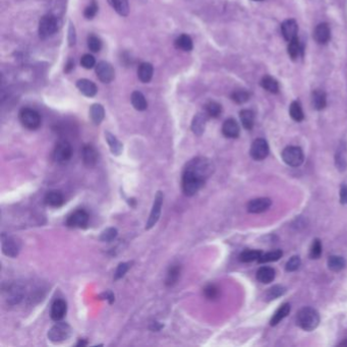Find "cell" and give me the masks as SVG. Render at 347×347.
Returning a JSON list of instances; mask_svg holds the SVG:
<instances>
[{
	"mask_svg": "<svg viewBox=\"0 0 347 347\" xmlns=\"http://www.w3.org/2000/svg\"><path fill=\"white\" fill-rule=\"evenodd\" d=\"M261 86L263 89H265L266 91H268V92H270L272 94H276V93H278V91H279L278 82L270 76H266L262 79Z\"/></svg>",
	"mask_w": 347,
	"mask_h": 347,
	"instance_id": "cell-37",
	"label": "cell"
},
{
	"mask_svg": "<svg viewBox=\"0 0 347 347\" xmlns=\"http://www.w3.org/2000/svg\"><path fill=\"white\" fill-rule=\"evenodd\" d=\"M163 327L164 326L162 324H159L158 322H154V323H152V326L150 327V329L153 331H159V330H161Z\"/></svg>",
	"mask_w": 347,
	"mask_h": 347,
	"instance_id": "cell-54",
	"label": "cell"
},
{
	"mask_svg": "<svg viewBox=\"0 0 347 347\" xmlns=\"http://www.w3.org/2000/svg\"><path fill=\"white\" fill-rule=\"evenodd\" d=\"M253 1H263V0H253Z\"/></svg>",
	"mask_w": 347,
	"mask_h": 347,
	"instance_id": "cell-58",
	"label": "cell"
},
{
	"mask_svg": "<svg viewBox=\"0 0 347 347\" xmlns=\"http://www.w3.org/2000/svg\"><path fill=\"white\" fill-rule=\"evenodd\" d=\"M340 202L343 205H347V186L343 185L340 190Z\"/></svg>",
	"mask_w": 347,
	"mask_h": 347,
	"instance_id": "cell-52",
	"label": "cell"
},
{
	"mask_svg": "<svg viewBox=\"0 0 347 347\" xmlns=\"http://www.w3.org/2000/svg\"><path fill=\"white\" fill-rule=\"evenodd\" d=\"M175 47L179 50L182 51H192L194 48V44H193V40L188 35H180L179 37L175 40Z\"/></svg>",
	"mask_w": 347,
	"mask_h": 347,
	"instance_id": "cell-33",
	"label": "cell"
},
{
	"mask_svg": "<svg viewBox=\"0 0 347 347\" xmlns=\"http://www.w3.org/2000/svg\"><path fill=\"white\" fill-rule=\"evenodd\" d=\"M77 88L79 89L80 92L85 95L86 97H94L97 94V86L90 80L82 79L77 82Z\"/></svg>",
	"mask_w": 347,
	"mask_h": 347,
	"instance_id": "cell-20",
	"label": "cell"
},
{
	"mask_svg": "<svg viewBox=\"0 0 347 347\" xmlns=\"http://www.w3.org/2000/svg\"><path fill=\"white\" fill-rule=\"evenodd\" d=\"M67 40H68V45L70 47L75 46L76 42H77V34H76V28L75 26L72 25L71 22H69V27H68V36H67Z\"/></svg>",
	"mask_w": 347,
	"mask_h": 347,
	"instance_id": "cell-51",
	"label": "cell"
},
{
	"mask_svg": "<svg viewBox=\"0 0 347 347\" xmlns=\"http://www.w3.org/2000/svg\"><path fill=\"white\" fill-rule=\"evenodd\" d=\"M82 157L85 165L92 168L98 162V151L92 145H85L82 150Z\"/></svg>",
	"mask_w": 347,
	"mask_h": 347,
	"instance_id": "cell-14",
	"label": "cell"
},
{
	"mask_svg": "<svg viewBox=\"0 0 347 347\" xmlns=\"http://www.w3.org/2000/svg\"><path fill=\"white\" fill-rule=\"evenodd\" d=\"M222 134L228 139H237L241 134L239 123L233 118L225 120L222 125Z\"/></svg>",
	"mask_w": 347,
	"mask_h": 347,
	"instance_id": "cell-17",
	"label": "cell"
},
{
	"mask_svg": "<svg viewBox=\"0 0 347 347\" xmlns=\"http://www.w3.org/2000/svg\"><path fill=\"white\" fill-rule=\"evenodd\" d=\"M314 39L318 44L324 45L331 39V31L328 24L322 23L318 25L314 31Z\"/></svg>",
	"mask_w": 347,
	"mask_h": 347,
	"instance_id": "cell-16",
	"label": "cell"
},
{
	"mask_svg": "<svg viewBox=\"0 0 347 347\" xmlns=\"http://www.w3.org/2000/svg\"><path fill=\"white\" fill-rule=\"evenodd\" d=\"M301 265V260L298 257V255H294V257H291L285 266V270L287 272H295L297 271Z\"/></svg>",
	"mask_w": 347,
	"mask_h": 347,
	"instance_id": "cell-46",
	"label": "cell"
},
{
	"mask_svg": "<svg viewBox=\"0 0 347 347\" xmlns=\"http://www.w3.org/2000/svg\"><path fill=\"white\" fill-rule=\"evenodd\" d=\"M283 255V251L281 249H275L272 251H268L265 253H262V255L259 259L260 264H266V263H271V262H277L279 261Z\"/></svg>",
	"mask_w": 347,
	"mask_h": 347,
	"instance_id": "cell-35",
	"label": "cell"
},
{
	"mask_svg": "<svg viewBox=\"0 0 347 347\" xmlns=\"http://www.w3.org/2000/svg\"><path fill=\"white\" fill-rule=\"evenodd\" d=\"M81 64L84 68L91 69V68H93L94 66H96V60H95L94 56L91 55V54H85V55L81 59Z\"/></svg>",
	"mask_w": 347,
	"mask_h": 347,
	"instance_id": "cell-49",
	"label": "cell"
},
{
	"mask_svg": "<svg viewBox=\"0 0 347 347\" xmlns=\"http://www.w3.org/2000/svg\"><path fill=\"white\" fill-rule=\"evenodd\" d=\"M90 117L96 125H99L105 117L104 107L98 103L93 104L90 108Z\"/></svg>",
	"mask_w": 347,
	"mask_h": 347,
	"instance_id": "cell-28",
	"label": "cell"
},
{
	"mask_svg": "<svg viewBox=\"0 0 347 347\" xmlns=\"http://www.w3.org/2000/svg\"><path fill=\"white\" fill-rule=\"evenodd\" d=\"M205 110L206 113L210 117H219L222 113V106L214 101H210L205 105Z\"/></svg>",
	"mask_w": 347,
	"mask_h": 347,
	"instance_id": "cell-40",
	"label": "cell"
},
{
	"mask_svg": "<svg viewBox=\"0 0 347 347\" xmlns=\"http://www.w3.org/2000/svg\"><path fill=\"white\" fill-rule=\"evenodd\" d=\"M204 294L208 299L214 300V299L218 298V297H219V289L216 285L210 284L204 289Z\"/></svg>",
	"mask_w": 347,
	"mask_h": 347,
	"instance_id": "cell-48",
	"label": "cell"
},
{
	"mask_svg": "<svg viewBox=\"0 0 347 347\" xmlns=\"http://www.w3.org/2000/svg\"><path fill=\"white\" fill-rule=\"evenodd\" d=\"M300 52V44L298 38H296L294 40H291L288 45V55L291 57V59L296 60Z\"/></svg>",
	"mask_w": 347,
	"mask_h": 347,
	"instance_id": "cell-41",
	"label": "cell"
},
{
	"mask_svg": "<svg viewBox=\"0 0 347 347\" xmlns=\"http://www.w3.org/2000/svg\"><path fill=\"white\" fill-rule=\"evenodd\" d=\"M85 345H87V342L83 340H80V342L77 344V346H85Z\"/></svg>",
	"mask_w": 347,
	"mask_h": 347,
	"instance_id": "cell-56",
	"label": "cell"
},
{
	"mask_svg": "<svg viewBox=\"0 0 347 347\" xmlns=\"http://www.w3.org/2000/svg\"><path fill=\"white\" fill-rule=\"evenodd\" d=\"M163 199H164V195L162 192H158L155 196L153 207L151 210L150 217L147 221V225H146V229L150 230L153 228L157 222L159 221L160 216H161V211H162V206H163Z\"/></svg>",
	"mask_w": 347,
	"mask_h": 347,
	"instance_id": "cell-7",
	"label": "cell"
},
{
	"mask_svg": "<svg viewBox=\"0 0 347 347\" xmlns=\"http://www.w3.org/2000/svg\"><path fill=\"white\" fill-rule=\"evenodd\" d=\"M322 243L319 239H316L313 241V244H312V247H310V249H309V258L310 259H313V260H318L320 259L321 257V254H322Z\"/></svg>",
	"mask_w": 347,
	"mask_h": 347,
	"instance_id": "cell-42",
	"label": "cell"
},
{
	"mask_svg": "<svg viewBox=\"0 0 347 347\" xmlns=\"http://www.w3.org/2000/svg\"><path fill=\"white\" fill-rule=\"evenodd\" d=\"M240 118L243 126L247 131H250L254 124V113L248 109H244L240 112Z\"/></svg>",
	"mask_w": 347,
	"mask_h": 347,
	"instance_id": "cell-32",
	"label": "cell"
},
{
	"mask_svg": "<svg viewBox=\"0 0 347 347\" xmlns=\"http://www.w3.org/2000/svg\"><path fill=\"white\" fill-rule=\"evenodd\" d=\"M346 145L344 143H341L337 149V152L335 154V166L337 170L340 172H343L347 168V160H346Z\"/></svg>",
	"mask_w": 347,
	"mask_h": 347,
	"instance_id": "cell-22",
	"label": "cell"
},
{
	"mask_svg": "<svg viewBox=\"0 0 347 347\" xmlns=\"http://www.w3.org/2000/svg\"><path fill=\"white\" fill-rule=\"evenodd\" d=\"M101 297H103L104 299H107L109 300V302L112 303L114 301V296L111 291H107V292H104V294L101 295Z\"/></svg>",
	"mask_w": 347,
	"mask_h": 347,
	"instance_id": "cell-53",
	"label": "cell"
},
{
	"mask_svg": "<svg viewBox=\"0 0 347 347\" xmlns=\"http://www.w3.org/2000/svg\"><path fill=\"white\" fill-rule=\"evenodd\" d=\"M262 253L263 252L261 250L247 249V250H244L240 254V261L242 263H251V262H254V261H259Z\"/></svg>",
	"mask_w": 347,
	"mask_h": 347,
	"instance_id": "cell-34",
	"label": "cell"
},
{
	"mask_svg": "<svg viewBox=\"0 0 347 347\" xmlns=\"http://www.w3.org/2000/svg\"><path fill=\"white\" fill-rule=\"evenodd\" d=\"M282 159L287 164L288 166L291 167H298L303 163L304 155L302 150L299 147H296V146H289L286 147L282 151Z\"/></svg>",
	"mask_w": 347,
	"mask_h": 347,
	"instance_id": "cell-5",
	"label": "cell"
},
{
	"mask_svg": "<svg viewBox=\"0 0 347 347\" xmlns=\"http://www.w3.org/2000/svg\"><path fill=\"white\" fill-rule=\"evenodd\" d=\"M208 116L207 113H198L195 115L192 121V131L196 136H202L204 134Z\"/></svg>",
	"mask_w": 347,
	"mask_h": 347,
	"instance_id": "cell-19",
	"label": "cell"
},
{
	"mask_svg": "<svg viewBox=\"0 0 347 347\" xmlns=\"http://www.w3.org/2000/svg\"><path fill=\"white\" fill-rule=\"evenodd\" d=\"M21 123L30 131H35L41 125L40 114L32 108H23L19 114Z\"/></svg>",
	"mask_w": 347,
	"mask_h": 347,
	"instance_id": "cell-4",
	"label": "cell"
},
{
	"mask_svg": "<svg viewBox=\"0 0 347 347\" xmlns=\"http://www.w3.org/2000/svg\"><path fill=\"white\" fill-rule=\"evenodd\" d=\"M88 47L92 52H99L102 48V42L97 36L91 35L88 38Z\"/></svg>",
	"mask_w": 347,
	"mask_h": 347,
	"instance_id": "cell-44",
	"label": "cell"
},
{
	"mask_svg": "<svg viewBox=\"0 0 347 347\" xmlns=\"http://www.w3.org/2000/svg\"><path fill=\"white\" fill-rule=\"evenodd\" d=\"M281 32L284 39L287 42H290L297 38V32H298V26L297 23L295 20H286L281 25Z\"/></svg>",
	"mask_w": 347,
	"mask_h": 347,
	"instance_id": "cell-15",
	"label": "cell"
},
{
	"mask_svg": "<svg viewBox=\"0 0 347 347\" xmlns=\"http://www.w3.org/2000/svg\"><path fill=\"white\" fill-rule=\"evenodd\" d=\"M320 321L321 318L318 310L309 306L302 307L297 315V324L306 332L314 331L318 328Z\"/></svg>",
	"mask_w": 347,
	"mask_h": 347,
	"instance_id": "cell-2",
	"label": "cell"
},
{
	"mask_svg": "<svg viewBox=\"0 0 347 347\" xmlns=\"http://www.w3.org/2000/svg\"><path fill=\"white\" fill-rule=\"evenodd\" d=\"M285 292H286V288L284 286H282V285L273 286L270 289H268V291L266 292V295H265L266 300L271 301V300H274V299H277L278 297H282L285 294Z\"/></svg>",
	"mask_w": 347,
	"mask_h": 347,
	"instance_id": "cell-39",
	"label": "cell"
},
{
	"mask_svg": "<svg viewBox=\"0 0 347 347\" xmlns=\"http://www.w3.org/2000/svg\"><path fill=\"white\" fill-rule=\"evenodd\" d=\"M116 236H117V229L113 228V227H110V228L105 229L101 233L100 240L102 242H104V243H110V242H112L113 240L116 239Z\"/></svg>",
	"mask_w": 347,
	"mask_h": 347,
	"instance_id": "cell-45",
	"label": "cell"
},
{
	"mask_svg": "<svg viewBox=\"0 0 347 347\" xmlns=\"http://www.w3.org/2000/svg\"><path fill=\"white\" fill-rule=\"evenodd\" d=\"M249 93L247 91L241 90V91H235V92L231 95V99L237 103V104H244L249 100Z\"/></svg>",
	"mask_w": 347,
	"mask_h": 347,
	"instance_id": "cell-43",
	"label": "cell"
},
{
	"mask_svg": "<svg viewBox=\"0 0 347 347\" xmlns=\"http://www.w3.org/2000/svg\"><path fill=\"white\" fill-rule=\"evenodd\" d=\"M89 214L85 210H77L68 216L66 225L74 228H86L89 224Z\"/></svg>",
	"mask_w": 347,
	"mask_h": 347,
	"instance_id": "cell-10",
	"label": "cell"
},
{
	"mask_svg": "<svg viewBox=\"0 0 347 347\" xmlns=\"http://www.w3.org/2000/svg\"><path fill=\"white\" fill-rule=\"evenodd\" d=\"M67 312V304L63 299H56L51 307V319L55 322L61 321Z\"/></svg>",
	"mask_w": 347,
	"mask_h": 347,
	"instance_id": "cell-18",
	"label": "cell"
},
{
	"mask_svg": "<svg viewBox=\"0 0 347 347\" xmlns=\"http://www.w3.org/2000/svg\"><path fill=\"white\" fill-rule=\"evenodd\" d=\"M21 250V243L14 237L3 236L2 240V251L5 255L10 258H15Z\"/></svg>",
	"mask_w": 347,
	"mask_h": 347,
	"instance_id": "cell-13",
	"label": "cell"
},
{
	"mask_svg": "<svg viewBox=\"0 0 347 347\" xmlns=\"http://www.w3.org/2000/svg\"><path fill=\"white\" fill-rule=\"evenodd\" d=\"M97 78L104 84H109L114 80L115 72L112 65L107 61H100L96 65Z\"/></svg>",
	"mask_w": 347,
	"mask_h": 347,
	"instance_id": "cell-11",
	"label": "cell"
},
{
	"mask_svg": "<svg viewBox=\"0 0 347 347\" xmlns=\"http://www.w3.org/2000/svg\"><path fill=\"white\" fill-rule=\"evenodd\" d=\"M257 280L263 284H269L274 281L276 277V272L273 268L268 266H263L257 271Z\"/></svg>",
	"mask_w": 347,
	"mask_h": 347,
	"instance_id": "cell-21",
	"label": "cell"
},
{
	"mask_svg": "<svg viewBox=\"0 0 347 347\" xmlns=\"http://www.w3.org/2000/svg\"><path fill=\"white\" fill-rule=\"evenodd\" d=\"M154 68L149 62H143L138 68V78L142 83H149L152 80Z\"/></svg>",
	"mask_w": 347,
	"mask_h": 347,
	"instance_id": "cell-25",
	"label": "cell"
},
{
	"mask_svg": "<svg viewBox=\"0 0 347 347\" xmlns=\"http://www.w3.org/2000/svg\"><path fill=\"white\" fill-rule=\"evenodd\" d=\"M45 203L53 208L61 207L64 203V197L59 191H50L45 196Z\"/></svg>",
	"mask_w": 347,
	"mask_h": 347,
	"instance_id": "cell-23",
	"label": "cell"
},
{
	"mask_svg": "<svg viewBox=\"0 0 347 347\" xmlns=\"http://www.w3.org/2000/svg\"><path fill=\"white\" fill-rule=\"evenodd\" d=\"M312 104L316 110H323L327 105L326 94L322 90H316L312 94Z\"/></svg>",
	"mask_w": 347,
	"mask_h": 347,
	"instance_id": "cell-30",
	"label": "cell"
},
{
	"mask_svg": "<svg viewBox=\"0 0 347 347\" xmlns=\"http://www.w3.org/2000/svg\"><path fill=\"white\" fill-rule=\"evenodd\" d=\"M105 139L109 146V148H110L111 153L115 156H119L123 150L122 143L110 132H105Z\"/></svg>",
	"mask_w": 347,
	"mask_h": 347,
	"instance_id": "cell-24",
	"label": "cell"
},
{
	"mask_svg": "<svg viewBox=\"0 0 347 347\" xmlns=\"http://www.w3.org/2000/svg\"><path fill=\"white\" fill-rule=\"evenodd\" d=\"M269 152H270L269 145H268L266 140L257 139L252 142L249 153H250V156L253 160L262 161V160L266 159L269 155Z\"/></svg>",
	"mask_w": 347,
	"mask_h": 347,
	"instance_id": "cell-8",
	"label": "cell"
},
{
	"mask_svg": "<svg viewBox=\"0 0 347 347\" xmlns=\"http://www.w3.org/2000/svg\"><path fill=\"white\" fill-rule=\"evenodd\" d=\"M131 101L136 110L144 111L148 108L147 100H146L145 96L141 92H139V91H135V92L132 94Z\"/></svg>",
	"mask_w": 347,
	"mask_h": 347,
	"instance_id": "cell-31",
	"label": "cell"
},
{
	"mask_svg": "<svg viewBox=\"0 0 347 347\" xmlns=\"http://www.w3.org/2000/svg\"><path fill=\"white\" fill-rule=\"evenodd\" d=\"M111 7L121 16H127L130 13V5L127 0H107Z\"/></svg>",
	"mask_w": 347,
	"mask_h": 347,
	"instance_id": "cell-27",
	"label": "cell"
},
{
	"mask_svg": "<svg viewBox=\"0 0 347 347\" xmlns=\"http://www.w3.org/2000/svg\"><path fill=\"white\" fill-rule=\"evenodd\" d=\"M71 155H72L71 146L66 141L59 142L56 145V147H55V149H54V152H53L54 160L60 164H64V163L68 162L71 158Z\"/></svg>",
	"mask_w": 347,
	"mask_h": 347,
	"instance_id": "cell-9",
	"label": "cell"
},
{
	"mask_svg": "<svg viewBox=\"0 0 347 347\" xmlns=\"http://www.w3.org/2000/svg\"><path fill=\"white\" fill-rule=\"evenodd\" d=\"M328 268L333 272H340L346 267V261L341 255H331L327 262Z\"/></svg>",
	"mask_w": 347,
	"mask_h": 347,
	"instance_id": "cell-29",
	"label": "cell"
},
{
	"mask_svg": "<svg viewBox=\"0 0 347 347\" xmlns=\"http://www.w3.org/2000/svg\"><path fill=\"white\" fill-rule=\"evenodd\" d=\"M180 271H181V267L179 265H172L169 268L167 272L166 280H165V283L167 286H173L174 284L177 283L180 276Z\"/></svg>",
	"mask_w": 347,
	"mask_h": 347,
	"instance_id": "cell-38",
	"label": "cell"
},
{
	"mask_svg": "<svg viewBox=\"0 0 347 347\" xmlns=\"http://www.w3.org/2000/svg\"><path fill=\"white\" fill-rule=\"evenodd\" d=\"M214 172V164L205 157H197L191 160L182 173V191L188 197L196 195L204 187L207 179Z\"/></svg>",
	"mask_w": 347,
	"mask_h": 347,
	"instance_id": "cell-1",
	"label": "cell"
},
{
	"mask_svg": "<svg viewBox=\"0 0 347 347\" xmlns=\"http://www.w3.org/2000/svg\"><path fill=\"white\" fill-rule=\"evenodd\" d=\"M289 114H290L291 118L297 122H300L303 120L304 114L302 111L301 105L298 101H294L291 103V105L289 107Z\"/></svg>",
	"mask_w": 347,
	"mask_h": 347,
	"instance_id": "cell-36",
	"label": "cell"
},
{
	"mask_svg": "<svg viewBox=\"0 0 347 347\" xmlns=\"http://www.w3.org/2000/svg\"><path fill=\"white\" fill-rule=\"evenodd\" d=\"M59 29V21L55 15L46 14L39 23V36L41 39H47L55 34Z\"/></svg>",
	"mask_w": 347,
	"mask_h": 347,
	"instance_id": "cell-3",
	"label": "cell"
},
{
	"mask_svg": "<svg viewBox=\"0 0 347 347\" xmlns=\"http://www.w3.org/2000/svg\"><path fill=\"white\" fill-rule=\"evenodd\" d=\"M74 67H75V62L74 61H72V60H68V62L66 63V65H65V72H69L71 69H74Z\"/></svg>",
	"mask_w": 347,
	"mask_h": 347,
	"instance_id": "cell-55",
	"label": "cell"
},
{
	"mask_svg": "<svg viewBox=\"0 0 347 347\" xmlns=\"http://www.w3.org/2000/svg\"><path fill=\"white\" fill-rule=\"evenodd\" d=\"M272 206V200L269 198H257L248 203L247 210L251 214H260L268 211Z\"/></svg>",
	"mask_w": 347,
	"mask_h": 347,
	"instance_id": "cell-12",
	"label": "cell"
},
{
	"mask_svg": "<svg viewBox=\"0 0 347 347\" xmlns=\"http://www.w3.org/2000/svg\"><path fill=\"white\" fill-rule=\"evenodd\" d=\"M98 12V4L96 3L95 0H93L92 2L88 5L84 11V15L87 20H92L95 17V15Z\"/></svg>",
	"mask_w": 347,
	"mask_h": 347,
	"instance_id": "cell-47",
	"label": "cell"
},
{
	"mask_svg": "<svg viewBox=\"0 0 347 347\" xmlns=\"http://www.w3.org/2000/svg\"><path fill=\"white\" fill-rule=\"evenodd\" d=\"M131 267H132V266H131V263H120V264L118 265L116 271H115L114 279H115V280H118V279L122 278V277L125 275V274H126V272L130 270Z\"/></svg>",
	"mask_w": 347,
	"mask_h": 347,
	"instance_id": "cell-50",
	"label": "cell"
},
{
	"mask_svg": "<svg viewBox=\"0 0 347 347\" xmlns=\"http://www.w3.org/2000/svg\"><path fill=\"white\" fill-rule=\"evenodd\" d=\"M339 345H340V346H347V340H344L343 342L339 343Z\"/></svg>",
	"mask_w": 347,
	"mask_h": 347,
	"instance_id": "cell-57",
	"label": "cell"
},
{
	"mask_svg": "<svg viewBox=\"0 0 347 347\" xmlns=\"http://www.w3.org/2000/svg\"><path fill=\"white\" fill-rule=\"evenodd\" d=\"M291 310V306L289 303L285 302L283 303L281 306L278 307V309L276 310L274 315L272 316L271 320H270V325L271 326H276L278 325L282 320H284L290 313Z\"/></svg>",
	"mask_w": 347,
	"mask_h": 347,
	"instance_id": "cell-26",
	"label": "cell"
},
{
	"mask_svg": "<svg viewBox=\"0 0 347 347\" xmlns=\"http://www.w3.org/2000/svg\"><path fill=\"white\" fill-rule=\"evenodd\" d=\"M71 336V328L66 323H58L54 325L48 332V338L53 343H60L67 340Z\"/></svg>",
	"mask_w": 347,
	"mask_h": 347,
	"instance_id": "cell-6",
	"label": "cell"
}]
</instances>
